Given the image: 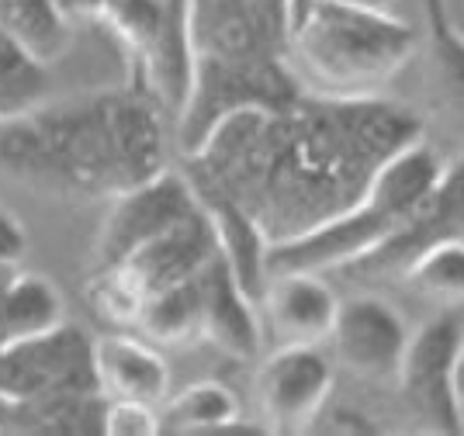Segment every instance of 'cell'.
<instances>
[{
    "label": "cell",
    "instance_id": "30bf717a",
    "mask_svg": "<svg viewBox=\"0 0 464 436\" xmlns=\"http://www.w3.org/2000/svg\"><path fill=\"white\" fill-rule=\"evenodd\" d=\"M198 208H201V198L188 180V173L174 170L156 173L153 180L118 194L104 226H101V236H97L94 266H111L125 260L146 239L177 226L180 218L194 215Z\"/></svg>",
    "mask_w": 464,
    "mask_h": 436
},
{
    "label": "cell",
    "instance_id": "5b68a950",
    "mask_svg": "<svg viewBox=\"0 0 464 436\" xmlns=\"http://www.w3.org/2000/svg\"><path fill=\"white\" fill-rule=\"evenodd\" d=\"M440 173H444L440 152L426 139H416L412 146L395 152L385 167L374 173L368 190L350 208L295 239L274 243L267 253V270L271 274H281V270L326 274V270H343V266L378 253L423 208V201L430 198V190L437 188Z\"/></svg>",
    "mask_w": 464,
    "mask_h": 436
},
{
    "label": "cell",
    "instance_id": "2e32d148",
    "mask_svg": "<svg viewBox=\"0 0 464 436\" xmlns=\"http://www.w3.org/2000/svg\"><path fill=\"white\" fill-rule=\"evenodd\" d=\"M66 323L56 285L39 274H11L0 287V346L32 340Z\"/></svg>",
    "mask_w": 464,
    "mask_h": 436
},
{
    "label": "cell",
    "instance_id": "cb8c5ba5",
    "mask_svg": "<svg viewBox=\"0 0 464 436\" xmlns=\"http://www.w3.org/2000/svg\"><path fill=\"white\" fill-rule=\"evenodd\" d=\"M454 399H458V409H461L464 416V350L461 357H458V367H454Z\"/></svg>",
    "mask_w": 464,
    "mask_h": 436
},
{
    "label": "cell",
    "instance_id": "ffe728a7",
    "mask_svg": "<svg viewBox=\"0 0 464 436\" xmlns=\"http://www.w3.org/2000/svg\"><path fill=\"white\" fill-rule=\"evenodd\" d=\"M49 97L45 63L21 53L14 42L0 38V125L39 108Z\"/></svg>",
    "mask_w": 464,
    "mask_h": 436
},
{
    "label": "cell",
    "instance_id": "5bb4252c",
    "mask_svg": "<svg viewBox=\"0 0 464 436\" xmlns=\"http://www.w3.org/2000/svg\"><path fill=\"white\" fill-rule=\"evenodd\" d=\"M94 374L104 399H136L150 405L170 399V363L153 340L132 329L94 340Z\"/></svg>",
    "mask_w": 464,
    "mask_h": 436
},
{
    "label": "cell",
    "instance_id": "277c9868",
    "mask_svg": "<svg viewBox=\"0 0 464 436\" xmlns=\"http://www.w3.org/2000/svg\"><path fill=\"white\" fill-rule=\"evenodd\" d=\"M420 49V32L388 7L312 0L295 21L288 63L298 83L326 97H371Z\"/></svg>",
    "mask_w": 464,
    "mask_h": 436
},
{
    "label": "cell",
    "instance_id": "7a4b0ae2",
    "mask_svg": "<svg viewBox=\"0 0 464 436\" xmlns=\"http://www.w3.org/2000/svg\"><path fill=\"white\" fill-rule=\"evenodd\" d=\"M153 91L73 97L0 125V167L59 198H111L167 170V125Z\"/></svg>",
    "mask_w": 464,
    "mask_h": 436
},
{
    "label": "cell",
    "instance_id": "9c48e42d",
    "mask_svg": "<svg viewBox=\"0 0 464 436\" xmlns=\"http://www.w3.org/2000/svg\"><path fill=\"white\" fill-rule=\"evenodd\" d=\"M333 363L319 346H274L256 371V402L267 433H309L333 392Z\"/></svg>",
    "mask_w": 464,
    "mask_h": 436
},
{
    "label": "cell",
    "instance_id": "6da1fadb",
    "mask_svg": "<svg viewBox=\"0 0 464 436\" xmlns=\"http://www.w3.org/2000/svg\"><path fill=\"white\" fill-rule=\"evenodd\" d=\"M416 139L423 121L382 94H302L285 108L229 114L184 173L201 198L246 211L274 247L350 208Z\"/></svg>",
    "mask_w": 464,
    "mask_h": 436
},
{
    "label": "cell",
    "instance_id": "484cf974",
    "mask_svg": "<svg viewBox=\"0 0 464 436\" xmlns=\"http://www.w3.org/2000/svg\"><path fill=\"white\" fill-rule=\"evenodd\" d=\"M357 4H368V7H388V11H392V0H357Z\"/></svg>",
    "mask_w": 464,
    "mask_h": 436
},
{
    "label": "cell",
    "instance_id": "8fae6325",
    "mask_svg": "<svg viewBox=\"0 0 464 436\" xmlns=\"http://www.w3.org/2000/svg\"><path fill=\"white\" fill-rule=\"evenodd\" d=\"M406 319L378 295H353L340 302L336 323L329 333V346L336 363L364 381L399 378V367L409 350Z\"/></svg>",
    "mask_w": 464,
    "mask_h": 436
},
{
    "label": "cell",
    "instance_id": "8992f818",
    "mask_svg": "<svg viewBox=\"0 0 464 436\" xmlns=\"http://www.w3.org/2000/svg\"><path fill=\"white\" fill-rule=\"evenodd\" d=\"M218 253H222L218 228L201 205L194 215L180 218L177 226L146 239L125 260H118L111 266H94L91 302L97 305V315L104 323L136 333L139 315L153 295L194 277L201 266L212 264Z\"/></svg>",
    "mask_w": 464,
    "mask_h": 436
},
{
    "label": "cell",
    "instance_id": "9a60e30c",
    "mask_svg": "<svg viewBox=\"0 0 464 436\" xmlns=\"http://www.w3.org/2000/svg\"><path fill=\"white\" fill-rule=\"evenodd\" d=\"M163 433H236L243 422V402L222 381H194L160 405Z\"/></svg>",
    "mask_w": 464,
    "mask_h": 436
},
{
    "label": "cell",
    "instance_id": "e0dca14e",
    "mask_svg": "<svg viewBox=\"0 0 464 436\" xmlns=\"http://www.w3.org/2000/svg\"><path fill=\"white\" fill-rule=\"evenodd\" d=\"M0 38L49 66L70 45V11L63 0H0Z\"/></svg>",
    "mask_w": 464,
    "mask_h": 436
},
{
    "label": "cell",
    "instance_id": "ac0fdd59",
    "mask_svg": "<svg viewBox=\"0 0 464 436\" xmlns=\"http://www.w3.org/2000/svg\"><path fill=\"white\" fill-rule=\"evenodd\" d=\"M426 53L444 111L464 125V35L450 21L447 0H426Z\"/></svg>",
    "mask_w": 464,
    "mask_h": 436
},
{
    "label": "cell",
    "instance_id": "d4e9b609",
    "mask_svg": "<svg viewBox=\"0 0 464 436\" xmlns=\"http://www.w3.org/2000/svg\"><path fill=\"white\" fill-rule=\"evenodd\" d=\"M312 0H295V18H291V28H295V21L305 15V7H309Z\"/></svg>",
    "mask_w": 464,
    "mask_h": 436
},
{
    "label": "cell",
    "instance_id": "ba28073f",
    "mask_svg": "<svg viewBox=\"0 0 464 436\" xmlns=\"http://www.w3.org/2000/svg\"><path fill=\"white\" fill-rule=\"evenodd\" d=\"M464 350L461 312L447 308L412 333L399 367V392L409 412L433 433H464V416L454 399V367Z\"/></svg>",
    "mask_w": 464,
    "mask_h": 436
},
{
    "label": "cell",
    "instance_id": "7402d4cb",
    "mask_svg": "<svg viewBox=\"0 0 464 436\" xmlns=\"http://www.w3.org/2000/svg\"><path fill=\"white\" fill-rule=\"evenodd\" d=\"M28 249V232L14 211L0 208V266H14Z\"/></svg>",
    "mask_w": 464,
    "mask_h": 436
},
{
    "label": "cell",
    "instance_id": "603a6c76",
    "mask_svg": "<svg viewBox=\"0 0 464 436\" xmlns=\"http://www.w3.org/2000/svg\"><path fill=\"white\" fill-rule=\"evenodd\" d=\"M333 416H340L343 422H323L315 426V433H382V426H374L361 412H350V409H333Z\"/></svg>",
    "mask_w": 464,
    "mask_h": 436
},
{
    "label": "cell",
    "instance_id": "52a82bcc",
    "mask_svg": "<svg viewBox=\"0 0 464 436\" xmlns=\"http://www.w3.org/2000/svg\"><path fill=\"white\" fill-rule=\"evenodd\" d=\"M139 56L142 76L163 108L180 114L191 91L188 0H94Z\"/></svg>",
    "mask_w": 464,
    "mask_h": 436
},
{
    "label": "cell",
    "instance_id": "3957f363",
    "mask_svg": "<svg viewBox=\"0 0 464 436\" xmlns=\"http://www.w3.org/2000/svg\"><path fill=\"white\" fill-rule=\"evenodd\" d=\"M295 0H188L191 91L177 114L180 152H198L236 111L305 94L288 63Z\"/></svg>",
    "mask_w": 464,
    "mask_h": 436
},
{
    "label": "cell",
    "instance_id": "4fadbf2b",
    "mask_svg": "<svg viewBox=\"0 0 464 436\" xmlns=\"http://www.w3.org/2000/svg\"><path fill=\"white\" fill-rule=\"evenodd\" d=\"M444 239H464V156H458L454 163H444V173H440L437 188L430 190L423 208L412 215V222L392 243L343 270L402 274L409 260H416L423 249L437 247Z\"/></svg>",
    "mask_w": 464,
    "mask_h": 436
},
{
    "label": "cell",
    "instance_id": "44dd1931",
    "mask_svg": "<svg viewBox=\"0 0 464 436\" xmlns=\"http://www.w3.org/2000/svg\"><path fill=\"white\" fill-rule=\"evenodd\" d=\"M104 433L108 436H156L163 433L160 405L136 399L104 402Z\"/></svg>",
    "mask_w": 464,
    "mask_h": 436
},
{
    "label": "cell",
    "instance_id": "d6986e66",
    "mask_svg": "<svg viewBox=\"0 0 464 436\" xmlns=\"http://www.w3.org/2000/svg\"><path fill=\"white\" fill-rule=\"evenodd\" d=\"M406 285L433 302H464V239H444L402 266Z\"/></svg>",
    "mask_w": 464,
    "mask_h": 436
},
{
    "label": "cell",
    "instance_id": "7c38bea8",
    "mask_svg": "<svg viewBox=\"0 0 464 436\" xmlns=\"http://www.w3.org/2000/svg\"><path fill=\"white\" fill-rule=\"evenodd\" d=\"M256 308L274 346H319L333 333L340 298L315 270H281L271 274Z\"/></svg>",
    "mask_w": 464,
    "mask_h": 436
}]
</instances>
